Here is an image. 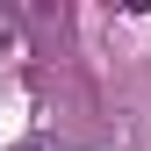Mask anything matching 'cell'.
<instances>
[{
    "label": "cell",
    "instance_id": "7a4b0ae2",
    "mask_svg": "<svg viewBox=\"0 0 151 151\" xmlns=\"http://www.w3.org/2000/svg\"><path fill=\"white\" fill-rule=\"evenodd\" d=\"M14 151H50V144H43V137H29V144H14Z\"/></svg>",
    "mask_w": 151,
    "mask_h": 151
},
{
    "label": "cell",
    "instance_id": "6da1fadb",
    "mask_svg": "<svg viewBox=\"0 0 151 151\" xmlns=\"http://www.w3.org/2000/svg\"><path fill=\"white\" fill-rule=\"evenodd\" d=\"M7 43H14V22H7V14H0V50H7Z\"/></svg>",
    "mask_w": 151,
    "mask_h": 151
}]
</instances>
